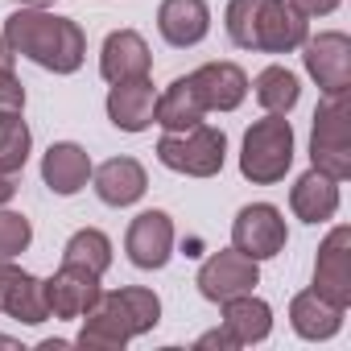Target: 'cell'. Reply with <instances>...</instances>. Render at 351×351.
<instances>
[{
	"instance_id": "1",
	"label": "cell",
	"mask_w": 351,
	"mask_h": 351,
	"mask_svg": "<svg viewBox=\"0 0 351 351\" xmlns=\"http://www.w3.org/2000/svg\"><path fill=\"white\" fill-rule=\"evenodd\" d=\"M0 38L9 42L13 54L54 75H75L87 58V34L79 29V21L50 9H13Z\"/></svg>"
},
{
	"instance_id": "2",
	"label": "cell",
	"mask_w": 351,
	"mask_h": 351,
	"mask_svg": "<svg viewBox=\"0 0 351 351\" xmlns=\"http://www.w3.org/2000/svg\"><path fill=\"white\" fill-rule=\"evenodd\" d=\"M157 322H161V298L153 289H145V285L104 289L99 302L83 314L75 343L87 351H120L128 339L149 335Z\"/></svg>"
},
{
	"instance_id": "3",
	"label": "cell",
	"mask_w": 351,
	"mask_h": 351,
	"mask_svg": "<svg viewBox=\"0 0 351 351\" xmlns=\"http://www.w3.org/2000/svg\"><path fill=\"white\" fill-rule=\"evenodd\" d=\"M228 38L240 50L293 54L310 38V21L289 9V0H228Z\"/></svg>"
},
{
	"instance_id": "4",
	"label": "cell",
	"mask_w": 351,
	"mask_h": 351,
	"mask_svg": "<svg viewBox=\"0 0 351 351\" xmlns=\"http://www.w3.org/2000/svg\"><path fill=\"white\" fill-rule=\"evenodd\" d=\"M293 169V124L285 116L265 112L240 145V173L252 186H277Z\"/></svg>"
},
{
	"instance_id": "5",
	"label": "cell",
	"mask_w": 351,
	"mask_h": 351,
	"mask_svg": "<svg viewBox=\"0 0 351 351\" xmlns=\"http://www.w3.org/2000/svg\"><path fill=\"white\" fill-rule=\"evenodd\" d=\"M310 165L330 173L335 182L351 178V91L322 95L310 128Z\"/></svg>"
},
{
	"instance_id": "6",
	"label": "cell",
	"mask_w": 351,
	"mask_h": 351,
	"mask_svg": "<svg viewBox=\"0 0 351 351\" xmlns=\"http://www.w3.org/2000/svg\"><path fill=\"white\" fill-rule=\"evenodd\" d=\"M157 161L173 173H186V178H215L228 161V136L207 120L182 132H161Z\"/></svg>"
},
{
	"instance_id": "7",
	"label": "cell",
	"mask_w": 351,
	"mask_h": 351,
	"mask_svg": "<svg viewBox=\"0 0 351 351\" xmlns=\"http://www.w3.org/2000/svg\"><path fill=\"white\" fill-rule=\"evenodd\" d=\"M285 244H289V228L273 203H248L232 219V248L252 261H273L285 252Z\"/></svg>"
},
{
	"instance_id": "8",
	"label": "cell",
	"mask_w": 351,
	"mask_h": 351,
	"mask_svg": "<svg viewBox=\"0 0 351 351\" xmlns=\"http://www.w3.org/2000/svg\"><path fill=\"white\" fill-rule=\"evenodd\" d=\"M195 285H199V293L207 302L219 306V302H228L236 293H252L261 285V261H252V256H244L236 248H219L199 265Z\"/></svg>"
},
{
	"instance_id": "9",
	"label": "cell",
	"mask_w": 351,
	"mask_h": 351,
	"mask_svg": "<svg viewBox=\"0 0 351 351\" xmlns=\"http://www.w3.org/2000/svg\"><path fill=\"white\" fill-rule=\"evenodd\" d=\"M302 62L306 75L318 83L322 95H343L351 91V38L339 29H326L318 38L302 42Z\"/></svg>"
},
{
	"instance_id": "10",
	"label": "cell",
	"mask_w": 351,
	"mask_h": 351,
	"mask_svg": "<svg viewBox=\"0 0 351 351\" xmlns=\"http://www.w3.org/2000/svg\"><path fill=\"white\" fill-rule=\"evenodd\" d=\"M314 293L335 306H351V228L335 223L314 256Z\"/></svg>"
},
{
	"instance_id": "11",
	"label": "cell",
	"mask_w": 351,
	"mask_h": 351,
	"mask_svg": "<svg viewBox=\"0 0 351 351\" xmlns=\"http://www.w3.org/2000/svg\"><path fill=\"white\" fill-rule=\"evenodd\" d=\"M124 252L136 269H165L173 256V219L165 211H141L124 232Z\"/></svg>"
},
{
	"instance_id": "12",
	"label": "cell",
	"mask_w": 351,
	"mask_h": 351,
	"mask_svg": "<svg viewBox=\"0 0 351 351\" xmlns=\"http://www.w3.org/2000/svg\"><path fill=\"white\" fill-rule=\"evenodd\" d=\"M104 285H99V273L83 269V265H71L62 261L58 273L46 281V302H50V318H83L95 302H99Z\"/></svg>"
},
{
	"instance_id": "13",
	"label": "cell",
	"mask_w": 351,
	"mask_h": 351,
	"mask_svg": "<svg viewBox=\"0 0 351 351\" xmlns=\"http://www.w3.org/2000/svg\"><path fill=\"white\" fill-rule=\"evenodd\" d=\"M91 186L104 207H132L149 191V173L136 157H108L104 165L91 169Z\"/></svg>"
},
{
	"instance_id": "14",
	"label": "cell",
	"mask_w": 351,
	"mask_h": 351,
	"mask_svg": "<svg viewBox=\"0 0 351 351\" xmlns=\"http://www.w3.org/2000/svg\"><path fill=\"white\" fill-rule=\"evenodd\" d=\"M191 83L207 112H236L252 91L244 66H236V62H203L199 71H191Z\"/></svg>"
},
{
	"instance_id": "15",
	"label": "cell",
	"mask_w": 351,
	"mask_h": 351,
	"mask_svg": "<svg viewBox=\"0 0 351 351\" xmlns=\"http://www.w3.org/2000/svg\"><path fill=\"white\" fill-rule=\"evenodd\" d=\"M157 34L173 50H191L211 34V5L207 0H161L157 5Z\"/></svg>"
},
{
	"instance_id": "16",
	"label": "cell",
	"mask_w": 351,
	"mask_h": 351,
	"mask_svg": "<svg viewBox=\"0 0 351 351\" xmlns=\"http://www.w3.org/2000/svg\"><path fill=\"white\" fill-rule=\"evenodd\" d=\"M91 153L75 141H54L46 153H42V182L58 195V199H71L79 195L87 182H91Z\"/></svg>"
},
{
	"instance_id": "17",
	"label": "cell",
	"mask_w": 351,
	"mask_h": 351,
	"mask_svg": "<svg viewBox=\"0 0 351 351\" xmlns=\"http://www.w3.org/2000/svg\"><path fill=\"white\" fill-rule=\"evenodd\" d=\"M153 71V54H149V42L136 34V29H112L104 38V50H99V75L108 83H128V79H145Z\"/></svg>"
},
{
	"instance_id": "18",
	"label": "cell",
	"mask_w": 351,
	"mask_h": 351,
	"mask_svg": "<svg viewBox=\"0 0 351 351\" xmlns=\"http://www.w3.org/2000/svg\"><path fill=\"white\" fill-rule=\"evenodd\" d=\"M153 104H157V87L153 79H128V83H112L108 91V120L120 132H145L153 124Z\"/></svg>"
},
{
	"instance_id": "19",
	"label": "cell",
	"mask_w": 351,
	"mask_h": 351,
	"mask_svg": "<svg viewBox=\"0 0 351 351\" xmlns=\"http://www.w3.org/2000/svg\"><path fill=\"white\" fill-rule=\"evenodd\" d=\"M289 211L302 223H314V228L335 219V211H339V182L330 178V173L310 165L302 178L293 182V191H289Z\"/></svg>"
},
{
	"instance_id": "20",
	"label": "cell",
	"mask_w": 351,
	"mask_h": 351,
	"mask_svg": "<svg viewBox=\"0 0 351 351\" xmlns=\"http://www.w3.org/2000/svg\"><path fill=\"white\" fill-rule=\"evenodd\" d=\"M343 314H347L343 306L326 302V298L314 293V289H302V293H293V302H289V326H293L298 339H310V343L335 339V335L343 330Z\"/></svg>"
},
{
	"instance_id": "21",
	"label": "cell",
	"mask_w": 351,
	"mask_h": 351,
	"mask_svg": "<svg viewBox=\"0 0 351 351\" xmlns=\"http://www.w3.org/2000/svg\"><path fill=\"white\" fill-rule=\"evenodd\" d=\"M207 120V108L191 83V75L173 79L165 91H157V104H153V124H161V132H182V128H195Z\"/></svg>"
},
{
	"instance_id": "22",
	"label": "cell",
	"mask_w": 351,
	"mask_h": 351,
	"mask_svg": "<svg viewBox=\"0 0 351 351\" xmlns=\"http://www.w3.org/2000/svg\"><path fill=\"white\" fill-rule=\"evenodd\" d=\"M219 310H223V326L232 330V339L240 347L265 343L273 335V306L256 293H236V298L219 302Z\"/></svg>"
},
{
	"instance_id": "23",
	"label": "cell",
	"mask_w": 351,
	"mask_h": 351,
	"mask_svg": "<svg viewBox=\"0 0 351 351\" xmlns=\"http://www.w3.org/2000/svg\"><path fill=\"white\" fill-rule=\"evenodd\" d=\"M252 91H256V104H261L265 112H273V116H289V112L298 108V99H302L298 75H293L289 66H277V62L256 75Z\"/></svg>"
},
{
	"instance_id": "24",
	"label": "cell",
	"mask_w": 351,
	"mask_h": 351,
	"mask_svg": "<svg viewBox=\"0 0 351 351\" xmlns=\"http://www.w3.org/2000/svg\"><path fill=\"white\" fill-rule=\"evenodd\" d=\"M62 261H71V265H83V269H91V273H108L112 269V240L99 232V228H79L66 244H62Z\"/></svg>"
},
{
	"instance_id": "25",
	"label": "cell",
	"mask_w": 351,
	"mask_h": 351,
	"mask_svg": "<svg viewBox=\"0 0 351 351\" xmlns=\"http://www.w3.org/2000/svg\"><path fill=\"white\" fill-rule=\"evenodd\" d=\"M29 149H34V132L21 120V112H5V108H0V169L21 173L25 161H29Z\"/></svg>"
},
{
	"instance_id": "26",
	"label": "cell",
	"mask_w": 351,
	"mask_h": 351,
	"mask_svg": "<svg viewBox=\"0 0 351 351\" xmlns=\"http://www.w3.org/2000/svg\"><path fill=\"white\" fill-rule=\"evenodd\" d=\"M5 314H9V318H17V322H25V326H42V322L50 318V302H46V281L29 273V277L21 281V289L13 293V302L5 306Z\"/></svg>"
},
{
	"instance_id": "27",
	"label": "cell",
	"mask_w": 351,
	"mask_h": 351,
	"mask_svg": "<svg viewBox=\"0 0 351 351\" xmlns=\"http://www.w3.org/2000/svg\"><path fill=\"white\" fill-rule=\"evenodd\" d=\"M34 244V223L21 211H0V261H17Z\"/></svg>"
},
{
	"instance_id": "28",
	"label": "cell",
	"mask_w": 351,
	"mask_h": 351,
	"mask_svg": "<svg viewBox=\"0 0 351 351\" xmlns=\"http://www.w3.org/2000/svg\"><path fill=\"white\" fill-rule=\"evenodd\" d=\"M0 108L5 112H25V87L13 71H0Z\"/></svg>"
},
{
	"instance_id": "29",
	"label": "cell",
	"mask_w": 351,
	"mask_h": 351,
	"mask_svg": "<svg viewBox=\"0 0 351 351\" xmlns=\"http://www.w3.org/2000/svg\"><path fill=\"white\" fill-rule=\"evenodd\" d=\"M29 273L25 269H17L13 261H0V314H5V306L13 302V293L21 289V281H25Z\"/></svg>"
},
{
	"instance_id": "30",
	"label": "cell",
	"mask_w": 351,
	"mask_h": 351,
	"mask_svg": "<svg viewBox=\"0 0 351 351\" xmlns=\"http://www.w3.org/2000/svg\"><path fill=\"white\" fill-rule=\"evenodd\" d=\"M339 5H343V0H289V9L302 13L306 21H310V17H326V13H335Z\"/></svg>"
},
{
	"instance_id": "31",
	"label": "cell",
	"mask_w": 351,
	"mask_h": 351,
	"mask_svg": "<svg viewBox=\"0 0 351 351\" xmlns=\"http://www.w3.org/2000/svg\"><path fill=\"white\" fill-rule=\"evenodd\" d=\"M195 347H219V351H236L240 343L232 339V330H228V326H215V330H203V335L195 339Z\"/></svg>"
},
{
	"instance_id": "32",
	"label": "cell",
	"mask_w": 351,
	"mask_h": 351,
	"mask_svg": "<svg viewBox=\"0 0 351 351\" xmlns=\"http://www.w3.org/2000/svg\"><path fill=\"white\" fill-rule=\"evenodd\" d=\"M13 195H17V173L0 169V207H5V203H13Z\"/></svg>"
},
{
	"instance_id": "33",
	"label": "cell",
	"mask_w": 351,
	"mask_h": 351,
	"mask_svg": "<svg viewBox=\"0 0 351 351\" xmlns=\"http://www.w3.org/2000/svg\"><path fill=\"white\" fill-rule=\"evenodd\" d=\"M13 62H17V54L9 50V42L0 38V71H13Z\"/></svg>"
}]
</instances>
